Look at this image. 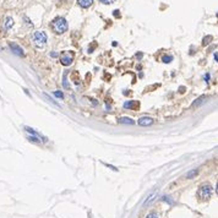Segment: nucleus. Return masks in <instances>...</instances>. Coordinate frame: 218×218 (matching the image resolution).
I'll list each match as a JSON object with an SVG mask.
<instances>
[{
	"label": "nucleus",
	"mask_w": 218,
	"mask_h": 218,
	"mask_svg": "<svg viewBox=\"0 0 218 218\" xmlns=\"http://www.w3.org/2000/svg\"><path fill=\"white\" fill-rule=\"evenodd\" d=\"M51 29L54 31L55 33L61 34L67 31V21L64 17H56L51 22Z\"/></svg>",
	"instance_id": "obj_1"
},
{
	"label": "nucleus",
	"mask_w": 218,
	"mask_h": 218,
	"mask_svg": "<svg viewBox=\"0 0 218 218\" xmlns=\"http://www.w3.org/2000/svg\"><path fill=\"white\" fill-rule=\"evenodd\" d=\"M47 39H48V37H47L45 32H43V31H37L32 36V42L37 48H43L47 44Z\"/></svg>",
	"instance_id": "obj_2"
},
{
	"label": "nucleus",
	"mask_w": 218,
	"mask_h": 218,
	"mask_svg": "<svg viewBox=\"0 0 218 218\" xmlns=\"http://www.w3.org/2000/svg\"><path fill=\"white\" fill-rule=\"evenodd\" d=\"M211 195H212V186L210 184H202L200 185L199 190H197V196H199V199L202 200V201H207L208 199H211Z\"/></svg>",
	"instance_id": "obj_3"
},
{
	"label": "nucleus",
	"mask_w": 218,
	"mask_h": 218,
	"mask_svg": "<svg viewBox=\"0 0 218 218\" xmlns=\"http://www.w3.org/2000/svg\"><path fill=\"white\" fill-rule=\"evenodd\" d=\"M72 60H74V53H71V51H63L60 55V63L67 66L72 63Z\"/></svg>",
	"instance_id": "obj_4"
},
{
	"label": "nucleus",
	"mask_w": 218,
	"mask_h": 218,
	"mask_svg": "<svg viewBox=\"0 0 218 218\" xmlns=\"http://www.w3.org/2000/svg\"><path fill=\"white\" fill-rule=\"evenodd\" d=\"M9 45H10V49H11V51H12L14 54H16V55H19V56H23V55H25L23 50H22V48H21L20 45L15 44V43H10Z\"/></svg>",
	"instance_id": "obj_5"
},
{
	"label": "nucleus",
	"mask_w": 218,
	"mask_h": 218,
	"mask_svg": "<svg viewBox=\"0 0 218 218\" xmlns=\"http://www.w3.org/2000/svg\"><path fill=\"white\" fill-rule=\"evenodd\" d=\"M137 123H138V125H141V126H148V125H152L153 119L148 118V117H143V118H140Z\"/></svg>",
	"instance_id": "obj_6"
},
{
	"label": "nucleus",
	"mask_w": 218,
	"mask_h": 218,
	"mask_svg": "<svg viewBox=\"0 0 218 218\" xmlns=\"http://www.w3.org/2000/svg\"><path fill=\"white\" fill-rule=\"evenodd\" d=\"M92 3H93V0H77V4H79L81 8H84V9L90 8L92 5Z\"/></svg>",
	"instance_id": "obj_7"
},
{
	"label": "nucleus",
	"mask_w": 218,
	"mask_h": 218,
	"mask_svg": "<svg viewBox=\"0 0 218 218\" xmlns=\"http://www.w3.org/2000/svg\"><path fill=\"white\" fill-rule=\"evenodd\" d=\"M14 26V20L12 17H6L4 21V27L5 29H11V27Z\"/></svg>",
	"instance_id": "obj_8"
},
{
	"label": "nucleus",
	"mask_w": 218,
	"mask_h": 218,
	"mask_svg": "<svg viewBox=\"0 0 218 218\" xmlns=\"http://www.w3.org/2000/svg\"><path fill=\"white\" fill-rule=\"evenodd\" d=\"M124 107H125V108H130V109H135V108L140 107V104L136 101H130V102H126L125 104H124Z\"/></svg>",
	"instance_id": "obj_9"
},
{
	"label": "nucleus",
	"mask_w": 218,
	"mask_h": 218,
	"mask_svg": "<svg viewBox=\"0 0 218 218\" xmlns=\"http://www.w3.org/2000/svg\"><path fill=\"white\" fill-rule=\"evenodd\" d=\"M156 195H157V190H154L153 191V193H151V195H149L148 197H147V200L146 201H145V206H146V205H148V204H151V202L153 201V199H154V197H156Z\"/></svg>",
	"instance_id": "obj_10"
},
{
	"label": "nucleus",
	"mask_w": 218,
	"mask_h": 218,
	"mask_svg": "<svg viewBox=\"0 0 218 218\" xmlns=\"http://www.w3.org/2000/svg\"><path fill=\"white\" fill-rule=\"evenodd\" d=\"M119 123L120 124H130L131 125V124H134V120L131 118H120L119 119Z\"/></svg>",
	"instance_id": "obj_11"
},
{
	"label": "nucleus",
	"mask_w": 218,
	"mask_h": 218,
	"mask_svg": "<svg viewBox=\"0 0 218 218\" xmlns=\"http://www.w3.org/2000/svg\"><path fill=\"white\" fill-rule=\"evenodd\" d=\"M197 173H199V172H197V169L190 170V172H189L188 174H186V178H188V179H191V178H194L195 175H197Z\"/></svg>",
	"instance_id": "obj_12"
},
{
	"label": "nucleus",
	"mask_w": 218,
	"mask_h": 218,
	"mask_svg": "<svg viewBox=\"0 0 218 218\" xmlns=\"http://www.w3.org/2000/svg\"><path fill=\"white\" fill-rule=\"evenodd\" d=\"M172 60H173V56H172V55H164L163 58H162L163 63H170Z\"/></svg>",
	"instance_id": "obj_13"
},
{
	"label": "nucleus",
	"mask_w": 218,
	"mask_h": 218,
	"mask_svg": "<svg viewBox=\"0 0 218 218\" xmlns=\"http://www.w3.org/2000/svg\"><path fill=\"white\" fill-rule=\"evenodd\" d=\"M204 99H206V97H201V98H199V99H196V102L193 104V107H197L199 104H201V103H204Z\"/></svg>",
	"instance_id": "obj_14"
},
{
	"label": "nucleus",
	"mask_w": 218,
	"mask_h": 218,
	"mask_svg": "<svg viewBox=\"0 0 218 218\" xmlns=\"http://www.w3.org/2000/svg\"><path fill=\"white\" fill-rule=\"evenodd\" d=\"M146 218H159V216L156 213V212H151V213H148L146 216Z\"/></svg>",
	"instance_id": "obj_15"
},
{
	"label": "nucleus",
	"mask_w": 218,
	"mask_h": 218,
	"mask_svg": "<svg viewBox=\"0 0 218 218\" xmlns=\"http://www.w3.org/2000/svg\"><path fill=\"white\" fill-rule=\"evenodd\" d=\"M28 140L29 141H32V142H40V140H38V136H29L28 137Z\"/></svg>",
	"instance_id": "obj_16"
},
{
	"label": "nucleus",
	"mask_w": 218,
	"mask_h": 218,
	"mask_svg": "<svg viewBox=\"0 0 218 218\" xmlns=\"http://www.w3.org/2000/svg\"><path fill=\"white\" fill-rule=\"evenodd\" d=\"M210 40H212V37L211 36H207V37H205L204 38V45H207L210 43Z\"/></svg>",
	"instance_id": "obj_17"
},
{
	"label": "nucleus",
	"mask_w": 218,
	"mask_h": 218,
	"mask_svg": "<svg viewBox=\"0 0 218 218\" xmlns=\"http://www.w3.org/2000/svg\"><path fill=\"white\" fill-rule=\"evenodd\" d=\"M63 85H64V87L65 88H69L70 86H69V84H67V80H66V74H64V77H63Z\"/></svg>",
	"instance_id": "obj_18"
},
{
	"label": "nucleus",
	"mask_w": 218,
	"mask_h": 218,
	"mask_svg": "<svg viewBox=\"0 0 218 218\" xmlns=\"http://www.w3.org/2000/svg\"><path fill=\"white\" fill-rule=\"evenodd\" d=\"M44 97H45V98H47V99H48V101H49L50 103H53V104H55V106H59V104H58V103H56L55 101H53V99H51V98H50V97H49L48 95H45V93H44Z\"/></svg>",
	"instance_id": "obj_19"
},
{
	"label": "nucleus",
	"mask_w": 218,
	"mask_h": 218,
	"mask_svg": "<svg viewBox=\"0 0 218 218\" xmlns=\"http://www.w3.org/2000/svg\"><path fill=\"white\" fill-rule=\"evenodd\" d=\"M102 4H106V5H109V4H113L115 0H99Z\"/></svg>",
	"instance_id": "obj_20"
},
{
	"label": "nucleus",
	"mask_w": 218,
	"mask_h": 218,
	"mask_svg": "<svg viewBox=\"0 0 218 218\" xmlns=\"http://www.w3.org/2000/svg\"><path fill=\"white\" fill-rule=\"evenodd\" d=\"M54 96H56V97H59V98H64V93L63 92H54Z\"/></svg>",
	"instance_id": "obj_21"
},
{
	"label": "nucleus",
	"mask_w": 218,
	"mask_h": 218,
	"mask_svg": "<svg viewBox=\"0 0 218 218\" xmlns=\"http://www.w3.org/2000/svg\"><path fill=\"white\" fill-rule=\"evenodd\" d=\"M114 15H115V16H118V15H120V14H119L118 10H115V11H114Z\"/></svg>",
	"instance_id": "obj_22"
},
{
	"label": "nucleus",
	"mask_w": 218,
	"mask_h": 218,
	"mask_svg": "<svg viewBox=\"0 0 218 218\" xmlns=\"http://www.w3.org/2000/svg\"><path fill=\"white\" fill-rule=\"evenodd\" d=\"M216 191H217V195H218V183H217V186H216Z\"/></svg>",
	"instance_id": "obj_23"
}]
</instances>
